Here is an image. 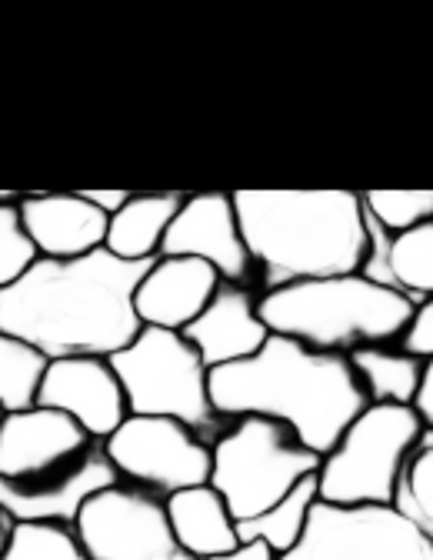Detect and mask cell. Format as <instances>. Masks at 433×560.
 I'll return each mask as SVG.
<instances>
[{
  "label": "cell",
  "instance_id": "cell-1",
  "mask_svg": "<svg viewBox=\"0 0 433 560\" xmlns=\"http://www.w3.org/2000/svg\"><path fill=\"white\" fill-rule=\"evenodd\" d=\"M151 264H130L110 250L40 257L17 284L0 291V330L37 347L47 361H110L143 330L133 298Z\"/></svg>",
  "mask_w": 433,
  "mask_h": 560
},
{
  "label": "cell",
  "instance_id": "cell-2",
  "mask_svg": "<svg viewBox=\"0 0 433 560\" xmlns=\"http://www.w3.org/2000/svg\"><path fill=\"white\" fill-rule=\"evenodd\" d=\"M210 400L227 420H277L317 457H327L353 417L367 407L343 354H324L277 334L254 358L210 371Z\"/></svg>",
  "mask_w": 433,
  "mask_h": 560
},
{
  "label": "cell",
  "instance_id": "cell-3",
  "mask_svg": "<svg viewBox=\"0 0 433 560\" xmlns=\"http://www.w3.org/2000/svg\"><path fill=\"white\" fill-rule=\"evenodd\" d=\"M234 207L264 291L360 273L367 260L356 190H234Z\"/></svg>",
  "mask_w": 433,
  "mask_h": 560
},
{
  "label": "cell",
  "instance_id": "cell-4",
  "mask_svg": "<svg viewBox=\"0 0 433 560\" xmlns=\"http://www.w3.org/2000/svg\"><path fill=\"white\" fill-rule=\"evenodd\" d=\"M413 307L403 294L364 273L301 280L257 298V314L270 334L343 358L371 343H397Z\"/></svg>",
  "mask_w": 433,
  "mask_h": 560
},
{
  "label": "cell",
  "instance_id": "cell-5",
  "mask_svg": "<svg viewBox=\"0 0 433 560\" xmlns=\"http://www.w3.org/2000/svg\"><path fill=\"white\" fill-rule=\"evenodd\" d=\"M110 364L133 417H174L207 444L231 428L210 400V368L184 334L143 327Z\"/></svg>",
  "mask_w": 433,
  "mask_h": 560
},
{
  "label": "cell",
  "instance_id": "cell-6",
  "mask_svg": "<svg viewBox=\"0 0 433 560\" xmlns=\"http://www.w3.org/2000/svg\"><path fill=\"white\" fill-rule=\"evenodd\" d=\"M210 487L224 498L237 524L267 514L307 477H317L324 460L267 417L231 420V428L210 444Z\"/></svg>",
  "mask_w": 433,
  "mask_h": 560
},
{
  "label": "cell",
  "instance_id": "cell-7",
  "mask_svg": "<svg viewBox=\"0 0 433 560\" xmlns=\"http://www.w3.org/2000/svg\"><path fill=\"white\" fill-rule=\"evenodd\" d=\"M423 424L413 407L367 404L320 460L317 490L324 504L374 508L394 504L400 474L417 451Z\"/></svg>",
  "mask_w": 433,
  "mask_h": 560
},
{
  "label": "cell",
  "instance_id": "cell-8",
  "mask_svg": "<svg viewBox=\"0 0 433 560\" xmlns=\"http://www.w3.org/2000/svg\"><path fill=\"white\" fill-rule=\"evenodd\" d=\"M120 480L157 498L210 483V444L174 417H127L104 441Z\"/></svg>",
  "mask_w": 433,
  "mask_h": 560
},
{
  "label": "cell",
  "instance_id": "cell-9",
  "mask_svg": "<svg viewBox=\"0 0 433 560\" xmlns=\"http://www.w3.org/2000/svg\"><path fill=\"white\" fill-rule=\"evenodd\" d=\"M277 560H433V544L394 504L317 501L301 540Z\"/></svg>",
  "mask_w": 433,
  "mask_h": 560
},
{
  "label": "cell",
  "instance_id": "cell-10",
  "mask_svg": "<svg viewBox=\"0 0 433 560\" xmlns=\"http://www.w3.org/2000/svg\"><path fill=\"white\" fill-rule=\"evenodd\" d=\"M74 530L91 560H197L174 537L164 498L124 480L87 501Z\"/></svg>",
  "mask_w": 433,
  "mask_h": 560
},
{
  "label": "cell",
  "instance_id": "cell-11",
  "mask_svg": "<svg viewBox=\"0 0 433 560\" xmlns=\"http://www.w3.org/2000/svg\"><path fill=\"white\" fill-rule=\"evenodd\" d=\"M161 257H197L210 264L227 284H250L254 260L241 234L234 194L200 190L187 194L164 237Z\"/></svg>",
  "mask_w": 433,
  "mask_h": 560
},
{
  "label": "cell",
  "instance_id": "cell-12",
  "mask_svg": "<svg viewBox=\"0 0 433 560\" xmlns=\"http://www.w3.org/2000/svg\"><path fill=\"white\" fill-rule=\"evenodd\" d=\"M120 483L117 467L110 464L104 444H94L74 464L50 470L34 480H4L0 477V508L17 524H70L74 527L81 511L101 490Z\"/></svg>",
  "mask_w": 433,
  "mask_h": 560
},
{
  "label": "cell",
  "instance_id": "cell-13",
  "mask_svg": "<svg viewBox=\"0 0 433 560\" xmlns=\"http://www.w3.org/2000/svg\"><path fill=\"white\" fill-rule=\"evenodd\" d=\"M37 404L67 413L97 444H104L130 417L120 377L107 358L50 361L40 381Z\"/></svg>",
  "mask_w": 433,
  "mask_h": 560
},
{
  "label": "cell",
  "instance_id": "cell-14",
  "mask_svg": "<svg viewBox=\"0 0 433 560\" xmlns=\"http://www.w3.org/2000/svg\"><path fill=\"white\" fill-rule=\"evenodd\" d=\"M97 441H91L74 420L50 407H27L4 413L0 424V477L4 480H34L50 470L74 464Z\"/></svg>",
  "mask_w": 433,
  "mask_h": 560
},
{
  "label": "cell",
  "instance_id": "cell-15",
  "mask_svg": "<svg viewBox=\"0 0 433 560\" xmlns=\"http://www.w3.org/2000/svg\"><path fill=\"white\" fill-rule=\"evenodd\" d=\"M221 284V273L197 257H157L140 280L133 307L143 327L184 334Z\"/></svg>",
  "mask_w": 433,
  "mask_h": 560
},
{
  "label": "cell",
  "instance_id": "cell-16",
  "mask_svg": "<svg viewBox=\"0 0 433 560\" xmlns=\"http://www.w3.org/2000/svg\"><path fill=\"white\" fill-rule=\"evenodd\" d=\"M184 337L200 354V361L216 371L254 358L270 340V330L257 314V294L244 284H227L224 280L213 301L200 311V317L187 324Z\"/></svg>",
  "mask_w": 433,
  "mask_h": 560
},
{
  "label": "cell",
  "instance_id": "cell-17",
  "mask_svg": "<svg viewBox=\"0 0 433 560\" xmlns=\"http://www.w3.org/2000/svg\"><path fill=\"white\" fill-rule=\"evenodd\" d=\"M17 207L40 257L70 260L104 250L110 218L104 210H97L81 190L24 194Z\"/></svg>",
  "mask_w": 433,
  "mask_h": 560
},
{
  "label": "cell",
  "instance_id": "cell-18",
  "mask_svg": "<svg viewBox=\"0 0 433 560\" xmlns=\"http://www.w3.org/2000/svg\"><path fill=\"white\" fill-rule=\"evenodd\" d=\"M367 260L360 273L374 284L403 294L410 304L433 298V221L410 228L403 234H387L367 210Z\"/></svg>",
  "mask_w": 433,
  "mask_h": 560
},
{
  "label": "cell",
  "instance_id": "cell-19",
  "mask_svg": "<svg viewBox=\"0 0 433 560\" xmlns=\"http://www.w3.org/2000/svg\"><path fill=\"white\" fill-rule=\"evenodd\" d=\"M164 504H167L174 537L180 540V547L190 557L210 560V557H221V553H231L234 547H241L237 521H234L231 508L224 504V498L216 494L210 483L171 494Z\"/></svg>",
  "mask_w": 433,
  "mask_h": 560
},
{
  "label": "cell",
  "instance_id": "cell-20",
  "mask_svg": "<svg viewBox=\"0 0 433 560\" xmlns=\"http://www.w3.org/2000/svg\"><path fill=\"white\" fill-rule=\"evenodd\" d=\"M187 194L177 190H151V194H133L107 224L104 250H110L120 260L130 264H148L161 257L164 237L177 218V210Z\"/></svg>",
  "mask_w": 433,
  "mask_h": 560
},
{
  "label": "cell",
  "instance_id": "cell-21",
  "mask_svg": "<svg viewBox=\"0 0 433 560\" xmlns=\"http://www.w3.org/2000/svg\"><path fill=\"white\" fill-rule=\"evenodd\" d=\"M360 390H364L367 404H394L410 407L413 394L420 387L423 361L407 354L400 343H371L347 354Z\"/></svg>",
  "mask_w": 433,
  "mask_h": 560
},
{
  "label": "cell",
  "instance_id": "cell-22",
  "mask_svg": "<svg viewBox=\"0 0 433 560\" xmlns=\"http://www.w3.org/2000/svg\"><path fill=\"white\" fill-rule=\"evenodd\" d=\"M320 501V490H317V477H307L297 490H291L280 504H273L267 514L254 517V521H244L237 524V534H241V544H267L277 557L291 550L304 527H307V517L314 511V504Z\"/></svg>",
  "mask_w": 433,
  "mask_h": 560
},
{
  "label": "cell",
  "instance_id": "cell-23",
  "mask_svg": "<svg viewBox=\"0 0 433 560\" xmlns=\"http://www.w3.org/2000/svg\"><path fill=\"white\" fill-rule=\"evenodd\" d=\"M47 358L21 337L0 330V413H17L37 404Z\"/></svg>",
  "mask_w": 433,
  "mask_h": 560
},
{
  "label": "cell",
  "instance_id": "cell-24",
  "mask_svg": "<svg viewBox=\"0 0 433 560\" xmlns=\"http://www.w3.org/2000/svg\"><path fill=\"white\" fill-rule=\"evenodd\" d=\"M394 508L433 544V431L420 434V444L400 474Z\"/></svg>",
  "mask_w": 433,
  "mask_h": 560
},
{
  "label": "cell",
  "instance_id": "cell-25",
  "mask_svg": "<svg viewBox=\"0 0 433 560\" xmlns=\"http://www.w3.org/2000/svg\"><path fill=\"white\" fill-rule=\"evenodd\" d=\"M4 560H91L70 524H17Z\"/></svg>",
  "mask_w": 433,
  "mask_h": 560
},
{
  "label": "cell",
  "instance_id": "cell-26",
  "mask_svg": "<svg viewBox=\"0 0 433 560\" xmlns=\"http://www.w3.org/2000/svg\"><path fill=\"white\" fill-rule=\"evenodd\" d=\"M21 197L0 194V291L17 284V280L40 260L21 218V207H17Z\"/></svg>",
  "mask_w": 433,
  "mask_h": 560
},
{
  "label": "cell",
  "instance_id": "cell-27",
  "mask_svg": "<svg viewBox=\"0 0 433 560\" xmlns=\"http://www.w3.org/2000/svg\"><path fill=\"white\" fill-rule=\"evenodd\" d=\"M360 200L387 234H403L433 221V190H364Z\"/></svg>",
  "mask_w": 433,
  "mask_h": 560
},
{
  "label": "cell",
  "instance_id": "cell-28",
  "mask_svg": "<svg viewBox=\"0 0 433 560\" xmlns=\"http://www.w3.org/2000/svg\"><path fill=\"white\" fill-rule=\"evenodd\" d=\"M397 343L420 361H433V298H426L413 307V317L403 327Z\"/></svg>",
  "mask_w": 433,
  "mask_h": 560
},
{
  "label": "cell",
  "instance_id": "cell-29",
  "mask_svg": "<svg viewBox=\"0 0 433 560\" xmlns=\"http://www.w3.org/2000/svg\"><path fill=\"white\" fill-rule=\"evenodd\" d=\"M413 413L423 424V431H433V361H423V374H420V387L413 394Z\"/></svg>",
  "mask_w": 433,
  "mask_h": 560
},
{
  "label": "cell",
  "instance_id": "cell-30",
  "mask_svg": "<svg viewBox=\"0 0 433 560\" xmlns=\"http://www.w3.org/2000/svg\"><path fill=\"white\" fill-rule=\"evenodd\" d=\"M81 194H84V197H87V200H91L97 210H104L107 218H114L117 210H120V207H124V203L133 197L130 190H81Z\"/></svg>",
  "mask_w": 433,
  "mask_h": 560
},
{
  "label": "cell",
  "instance_id": "cell-31",
  "mask_svg": "<svg viewBox=\"0 0 433 560\" xmlns=\"http://www.w3.org/2000/svg\"><path fill=\"white\" fill-rule=\"evenodd\" d=\"M210 560H277V553H273L267 544H257V540H250V544H241V547H234L231 553L210 557Z\"/></svg>",
  "mask_w": 433,
  "mask_h": 560
},
{
  "label": "cell",
  "instance_id": "cell-32",
  "mask_svg": "<svg viewBox=\"0 0 433 560\" xmlns=\"http://www.w3.org/2000/svg\"><path fill=\"white\" fill-rule=\"evenodd\" d=\"M14 527H17V521H14L4 508H0V560H4V553H8V547H11Z\"/></svg>",
  "mask_w": 433,
  "mask_h": 560
},
{
  "label": "cell",
  "instance_id": "cell-33",
  "mask_svg": "<svg viewBox=\"0 0 433 560\" xmlns=\"http://www.w3.org/2000/svg\"><path fill=\"white\" fill-rule=\"evenodd\" d=\"M0 424H4V413H0Z\"/></svg>",
  "mask_w": 433,
  "mask_h": 560
}]
</instances>
